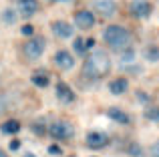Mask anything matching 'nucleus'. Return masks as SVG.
Wrapping results in <instances>:
<instances>
[{
    "mask_svg": "<svg viewBox=\"0 0 159 157\" xmlns=\"http://www.w3.org/2000/svg\"><path fill=\"white\" fill-rule=\"evenodd\" d=\"M137 99H139V101H147V95L145 93H137Z\"/></svg>",
    "mask_w": 159,
    "mask_h": 157,
    "instance_id": "30",
    "label": "nucleus"
},
{
    "mask_svg": "<svg viewBox=\"0 0 159 157\" xmlns=\"http://www.w3.org/2000/svg\"><path fill=\"white\" fill-rule=\"evenodd\" d=\"M4 22H6V24H14L16 22V12L8 8V10L4 12Z\"/></svg>",
    "mask_w": 159,
    "mask_h": 157,
    "instance_id": "20",
    "label": "nucleus"
},
{
    "mask_svg": "<svg viewBox=\"0 0 159 157\" xmlns=\"http://www.w3.org/2000/svg\"><path fill=\"white\" fill-rule=\"evenodd\" d=\"M32 83H34L36 87H40V89H44V87L48 85V77L40 75V73H39V75H32Z\"/></svg>",
    "mask_w": 159,
    "mask_h": 157,
    "instance_id": "18",
    "label": "nucleus"
},
{
    "mask_svg": "<svg viewBox=\"0 0 159 157\" xmlns=\"http://www.w3.org/2000/svg\"><path fill=\"white\" fill-rule=\"evenodd\" d=\"M111 69V59L105 51H95L83 65V75L87 78H101Z\"/></svg>",
    "mask_w": 159,
    "mask_h": 157,
    "instance_id": "1",
    "label": "nucleus"
},
{
    "mask_svg": "<svg viewBox=\"0 0 159 157\" xmlns=\"http://www.w3.org/2000/svg\"><path fill=\"white\" fill-rule=\"evenodd\" d=\"M131 12H133V16H137V18H145V16L151 14V4H149L147 0H133L131 2Z\"/></svg>",
    "mask_w": 159,
    "mask_h": 157,
    "instance_id": "8",
    "label": "nucleus"
},
{
    "mask_svg": "<svg viewBox=\"0 0 159 157\" xmlns=\"http://www.w3.org/2000/svg\"><path fill=\"white\" fill-rule=\"evenodd\" d=\"M44 52V38L43 36H32L26 44H24V56L28 61H36Z\"/></svg>",
    "mask_w": 159,
    "mask_h": 157,
    "instance_id": "3",
    "label": "nucleus"
},
{
    "mask_svg": "<svg viewBox=\"0 0 159 157\" xmlns=\"http://www.w3.org/2000/svg\"><path fill=\"white\" fill-rule=\"evenodd\" d=\"M75 22L79 28H91L95 24V14L91 10H79L75 14Z\"/></svg>",
    "mask_w": 159,
    "mask_h": 157,
    "instance_id": "9",
    "label": "nucleus"
},
{
    "mask_svg": "<svg viewBox=\"0 0 159 157\" xmlns=\"http://www.w3.org/2000/svg\"><path fill=\"white\" fill-rule=\"evenodd\" d=\"M109 91H111L113 95H121L127 91V81L125 78H115V81L109 83Z\"/></svg>",
    "mask_w": 159,
    "mask_h": 157,
    "instance_id": "14",
    "label": "nucleus"
},
{
    "mask_svg": "<svg viewBox=\"0 0 159 157\" xmlns=\"http://www.w3.org/2000/svg\"><path fill=\"white\" fill-rule=\"evenodd\" d=\"M153 157H159V143L153 145Z\"/></svg>",
    "mask_w": 159,
    "mask_h": 157,
    "instance_id": "29",
    "label": "nucleus"
},
{
    "mask_svg": "<svg viewBox=\"0 0 159 157\" xmlns=\"http://www.w3.org/2000/svg\"><path fill=\"white\" fill-rule=\"evenodd\" d=\"M145 56H147V61H151V63H157L159 61V47H147Z\"/></svg>",
    "mask_w": 159,
    "mask_h": 157,
    "instance_id": "16",
    "label": "nucleus"
},
{
    "mask_svg": "<svg viewBox=\"0 0 159 157\" xmlns=\"http://www.w3.org/2000/svg\"><path fill=\"white\" fill-rule=\"evenodd\" d=\"M52 32L58 36V38H70L73 36V26H70L69 22H65V20H54L52 22Z\"/></svg>",
    "mask_w": 159,
    "mask_h": 157,
    "instance_id": "10",
    "label": "nucleus"
},
{
    "mask_svg": "<svg viewBox=\"0 0 159 157\" xmlns=\"http://www.w3.org/2000/svg\"><path fill=\"white\" fill-rule=\"evenodd\" d=\"M145 117H147L149 121H153V123H159V107H147Z\"/></svg>",
    "mask_w": 159,
    "mask_h": 157,
    "instance_id": "17",
    "label": "nucleus"
},
{
    "mask_svg": "<svg viewBox=\"0 0 159 157\" xmlns=\"http://www.w3.org/2000/svg\"><path fill=\"white\" fill-rule=\"evenodd\" d=\"M93 47H95V40L93 38H87L85 40V48H93Z\"/></svg>",
    "mask_w": 159,
    "mask_h": 157,
    "instance_id": "28",
    "label": "nucleus"
},
{
    "mask_svg": "<svg viewBox=\"0 0 159 157\" xmlns=\"http://www.w3.org/2000/svg\"><path fill=\"white\" fill-rule=\"evenodd\" d=\"M107 115H109V119H113L115 123H121V125H127L129 123V115L125 113V111L117 109V107H111V109L107 111Z\"/></svg>",
    "mask_w": 159,
    "mask_h": 157,
    "instance_id": "12",
    "label": "nucleus"
},
{
    "mask_svg": "<svg viewBox=\"0 0 159 157\" xmlns=\"http://www.w3.org/2000/svg\"><path fill=\"white\" fill-rule=\"evenodd\" d=\"M20 147V141L18 139H14V141H10V151H16Z\"/></svg>",
    "mask_w": 159,
    "mask_h": 157,
    "instance_id": "27",
    "label": "nucleus"
},
{
    "mask_svg": "<svg viewBox=\"0 0 159 157\" xmlns=\"http://www.w3.org/2000/svg\"><path fill=\"white\" fill-rule=\"evenodd\" d=\"M51 2H70V0H51Z\"/></svg>",
    "mask_w": 159,
    "mask_h": 157,
    "instance_id": "31",
    "label": "nucleus"
},
{
    "mask_svg": "<svg viewBox=\"0 0 159 157\" xmlns=\"http://www.w3.org/2000/svg\"><path fill=\"white\" fill-rule=\"evenodd\" d=\"M107 143H109V137L105 133H101V131H91V133H87V145H89L91 149H101Z\"/></svg>",
    "mask_w": 159,
    "mask_h": 157,
    "instance_id": "6",
    "label": "nucleus"
},
{
    "mask_svg": "<svg viewBox=\"0 0 159 157\" xmlns=\"http://www.w3.org/2000/svg\"><path fill=\"white\" fill-rule=\"evenodd\" d=\"M6 107H8V99L4 97V95H0V115L6 111Z\"/></svg>",
    "mask_w": 159,
    "mask_h": 157,
    "instance_id": "25",
    "label": "nucleus"
},
{
    "mask_svg": "<svg viewBox=\"0 0 159 157\" xmlns=\"http://www.w3.org/2000/svg\"><path fill=\"white\" fill-rule=\"evenodd\" d=\"M2 131H4V133H8V135H14V133H18V131H20V123L16 121V119H10V121H6L2 125Z\"/></svg>",
    "mask_w": 159,
    "mask_h": 157,
    "instance_id": "15",
    "label": "nucleus"
},
{
    "mask_svg": "<svg viewBox=\"0 0 159 157\" xmlns=\"http://www.w3.org/2000/svg\"><path fill=\"white\" fill-rule=\"evenodd\" d=\"M73 48L79 52V55H83V52L87 51V48H85V40H83V38H77V40L73 43Z\"/></svg>",
    "mask_w": 159,
    "mask_h": 157,
    "instance_id": "21",
    "label": "nucleus"
},
{
    "mask_svg": "<svg viewBox=\"0 0 159 157\" xmlns=\"http://www.w3.org/2000/svg\"><path fill=\"white\" fill-rule=\"evenodd\" d=\"M129 155H131V157H143V149H141V145L131 143V145H129Z\"/></svg>",
    "mask_w": 159,
    "mask_h": 157,
    "instance_id": "19",
    "label": "nucleus"
},
{
    "mask_svg": "<svg viewBox=\"0 0 159 157\" xmlns=\"http://www.w3.org/2000/svg\"><path fill=\"white\" fill-rule=\"evenodd\" d=\"M103 38L111 48L115 51H121V48H127L131 44V34H129L127 28L119 26V24H111L103 30Z\"/></svg>",
    "mask_w": 159,
    "mask_h": 157,
    "instance_id": "2",
    "label": "nucleus"
},
{
    "mask_svg": "<svg viewBox=\"0 0 159 157\" xmlns=\"http://www.w3.org/2000/svg\"><path fill=\"white\" fill-rule=\"evenodd\" d=\"M32 131H34L36 135H44L47 133V127H43L40 123H34V125H32Z\"/></svg>",
    "mask_w": 159,
    "mask_h": 157,
    "instance_id": "22",
    "label": "nucleus"
},
{
    "mask_svg": "<svg viewBox=\"0 0 159 157\" xmlns=\"http://www.w3.org/2000/svg\"><path fill=\"white\" fill-rule=\"evenodd\" d=\"M57 97L61 99L62 103H73L75 101V93L66 83H58L57 85Z\"/></svg>",
    "mask_w": 159,
    "mask_h": 157,
    "instance_id": "11",
    "label": "nucleus"
},
{
    "mask_svg": "<svg viewBox=\"0 0 159 157\" xmlns=\"http://www.w3.org/2000/svg\"><path fill=\"white\" fill-rule=\"evenodd\" d=\"M48 153L58 155V153H61V147H58V145H51V147H48Z\"/></svg>",
    "mask_w": 159,
    "mask_h": 157,
    "instance_id": "26",
    "label": "nucleus"
},
{
    "mask_svg": "<svg viewBox=\"0 0 159 157\" xmlns=\"http://www.w3.org/2000/svg\"><path fill=\"white\" fill-rule=\"evenodd\" d=\"M0 157H8V155H6V153H4V151H2V149H0Z\"/></svg>",
    "mask_w": 159,
    "mask_h": 157,
    "instance_id": "32",
    "label": "nucleus"
},
{
    "mask_svg": "<svg viewBox=\"0 0 159 157\" xmlns=\"http://www.w3.org/2000/svg\"><path fill=\"white\" fill-rule=\"evenodd\" d=\"M20 32H22L24 36H32V32H34V28H32L30 24H24V26L20 28Z\"/></svg>",
    "mask_w": 159,
    "mask_h": 157,
    "instance_id": "24",
    "label": "nucleus"
},
{
    "mask_svg": "<svg viewBox=\"0 0 159 157\" xmlns=\"http://www.w3.org/2000/svg\"><path fill=\"white\" fill-rule=\"evenodd\" d=\"M133 59H135V52H133L131 48H127V52L123 55V63H131Z\"/></svg>",
    "mask_w": 159,
    "mask_h": 157,
    "instance_id": "23",
    "label": "nucleus"
},
{
    "mask_svg": "<svg viewBox=\"0 0 159 157\" xmlns=\"http://www.w3.org/2000/svg\"><path fill=\"white\" fill-rule=\"evenodd\" d=\"M39 10V2L36 0H20V14L22 16H32Z\"/></svg>",
    "mask_w": 159,
    "mask_h": 157,
    "instance_id": "13",
    "label": "nucleus"
},
{
    "mask_svg": "<svg viewBox=\"0 0 159 157\" xmlns=\"http://www.w3.org/2000/svg\"><path fill=\"white\" fill-rule=\"evenodd\" d=\"M28 157H32V155H28Z\"/></svg>",
    "mask_w": 159,
    "mask_h": 157,
    "instance_id": "33",
    "label": "nucleus"
},
{
    "mask_svg": "<svg viewBox=\"0 0 159 157\" xmlns=\"http://www.w3.org/2000/svg\"><path fill=\"white\" fill-rule=\"evenodd\" d=\"M54 65H57L61 71H69V69L75 67V59L69 51H58L54 55Z\"/></svg>",
    "mask_w": 159,
    "mask_h": 157,
    "instance_id": "7",
    "label": "nucleus"
},
{
    "mask_svg": "<svg viewBox=\"0 0 159 157\" xmlns=\"http://www.w3.org/2000/svg\"><path fill=\"white\" fill-rule=\"evenodd\" d=\"M93 8L103 16H113L117 12V2L115 0H93Z\"/></svg>",
    "mask_w": 159,
    "mask_h": 157,
    "instance_id": "5",
    "label": "nucleus"
},
{
    "mask_svg": "<svg viewBox=\"0 0 159 157\" xmlns=\"http://www.w3.org/2000/svg\"><path fill=\"white\" fill-rule=\"evenodd\" d=\"M48 133H51L54 139H70L75 131H73V127H70V123H66V121H57V123H52V125H51Z\"/></svg>",
    "mask_w": 159,
    "mask_h": 157,
    "instance_id": "4",
    "label": "nucleus"
}]
</instances>
